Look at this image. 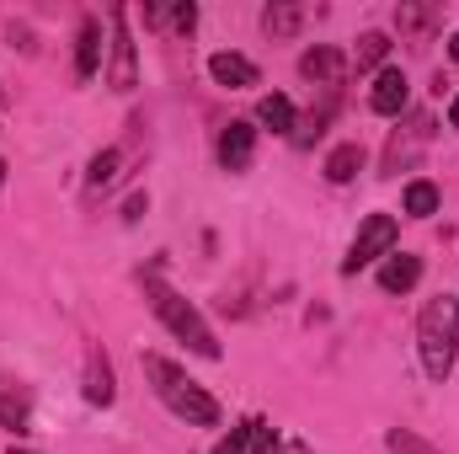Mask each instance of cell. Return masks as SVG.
I'll use <instances>...</instances> for the list:
<instances>
[{
    "label": "cell",
    "mask_w": 459,
    "mask_h": 454,
    "mask_svg": "<svg viewBox=\"0 0 459 454\" xmlns=\"http://www.w3.org/2000/svg\"><path fill=\"white\" fill-rule=\"evenodd\" d=\"M144 374H150V385H155V396L166 401L171 417H182L187 428H220V401H214L193 374H182L171 358L144 353Z\"/></svg>",
    "instance_id": "6da1fadb"
},
{
    "label": "cell",
    "mask_w": 459,
    "mask_h": 454,
    "mask_svg": "<svg viewBox=\"0 0 459 454\" xmlns=\"http://www.w3.org/2000/svg\"><path fill=\"white\" fill-rule=\"evenodd\" d=\"M144 300H150V310L160 316V327H166L171 337H182L198 358H209V363L220 358V337H214V327H209V321L198 316V305H193V300H182L160 273H150V278H144Z\"/></svg>",
    "instance_id": "7a4b0ae2"
},
{
    "label": "cell",
    "mask_w": 459,
    "mask_h": 454,
    "mask_svg": "<svg viewBox=\"0 0 459 454\" xmlns=\"http://www.w3.org/2000/svg\"><path fill=\"white\" fill-rule=\"evenodd\" d=\"M417 347H422L428 380H449V374H455V358H459V305L455 300H428V305H422Z\"/></svg>",
    "instance_id": "3957f363"
},
{
    "label": "cell",
    "mask_w": 459,
    "mask_h": 454,
    "mask_svg": "<svg viewBox=\"0 0 459 454\" xmlns=\"http://www.w3.org/2000/svg\"><path fill=\"white\" fill-rule=\"evenodd\" d=\"M390 251H395V220H390V214H368V220L358 225V235H352V246H347L342 273L352 278V273H363L368 262H379V257H390Z\"/></svg>",
    "instance_id": "277c9868"
},
{
    "label": "cell",
    "mask_w": 459,
    "mask_h": 454,
    "mask_svg": "<svg viewBox=\"0 0 459 454\" xmlns=\"http://www.w3.org/2000/svg\"><path fill=\"white\" fill-rule=\"evenodd\" d=\"M108 22H113V70H108V81H113V92H134L139 86V54H134V38H128V11L113 5Z\"/></svg>",
    "instance_id": "5b68a950"
},
{
    "label": "cell",
    "mask_w": 459,
    "mask_h": 454,
    "mask_svg": "<svg viewBox=\"0 0 459 454\" xmlns=\"http://www.w3.org/2000/svg\"><path fill=\"white\" fill-rule=\"evenodd\" d=\"M406 102H411L406 70H379V75H374V92H368V108L379 118H395V113H406Z\"/></svg>",
    "instance_id": "8992f818"
},
{
    "label": "cell",
    "mask_w": 459,
    "mask_h": 454,
    "mask_svg": "<svg viewBox=\"0 0 459 454\" xmlns=\"http://www.w3.org/2000/svg\"><path fill=\"white\" fill-rule=\"evenodd\" d=\"M251 155H256V123H246V118L225 123V134H220V166L225 171H246Z\"/></svg>",
    "instance_id": "52a82bcc"
},
{
    "label": "cell",
    "mask_w": 459,
    "mask_h": 454,
    "mask_svg": "<svg viewBox=\"0 0 459 454\" xmlns=\"http://www.w3.org/2000/svg\"><path fill=\"white\" fill-rule=\"evenodd\" d=\"M342 70H347V59L337 54V48H326V43H316V48L299 54V75L316 81L321 92H326V86H342Z\"/></svg>",
    "instance_id": "ba28073f"
},
{
    "label": "cell",
    "mask_w": 459,
    "mask_h": 454,
    "mask_svg": "<svg viewBox=\"0 0 459 454\" xmlns=\"http://www.w3.org/2000/svg\"><path fill=\"white\" fill-rule=\"evenodd\" d=\"M209 75H214V86H225V92H246V86H256V81H262V75H256V65H251L246 54H230V48L209 54Z\"/></svg>",
    "instance_id": "9c48e42d"
},
{
    "label": "cell",
    "mask_w": 459,
    "mask_h": 454,
    "mask_svg": "<svg viewBox=\"0 0 459 454\" xmlns=\"http://www.w3.org/2000/svg\"><path fill=\"white\" fill-rule=\"evenodd\" d=\"M97 70H102V22L81 16V32H75V81H97Z\"/></svg>",
    "instance_id": "30bf717a"
},
{
    "label": "cell",
    "mask_w": 459,
    "mask_h": 454,
    "mask_svg": "<svg viewBox=\"0 0 459 454\" xmlns=\"http://www.w3.org/2000/svg\"><path fill=\"white\" fill-rule=\"evenodd\" d=\"M273 439H278V433H273L267 417H246L240 428H230V439H220V450L214 454H262Z\"/></svg>",
    "instance_id": "8fae6325"
},
{
    "label": "cell",
    "mask_w": 459,
    "mask_h": 454,
    "mask_svg": "<svg viewBox=\"0 0 459 454\" xmlns=\"http://www.w3.org/2000/svg\"><path fill=\"white\" fill-rule=\"evenodd\" d=\"M417 278H422V257H411V251H390L379 262V289L385 294H406V289H417Z\"/></svg>",
    "instance_id": "7c38bea8"
},
{
    "label": "cell",
    "mask_w": 459,
    "mask_h": 454,
    "mask_svg": "<svg viewBox=\"0 0 459 454\" xmlns=\"http://www.w3.org/2000/svg\"><path fill=\"white\" fill-rule=\"evenodd\" d=\"M113 396H117L113 363H108V353L91 342V347H86V401H91V406H113Z\"/></svg>",
    "instance_id": "4fadbf2b"
},
{
    "label": "cell",
    "mask_w": 459,
    "mask_h": 454,
    "mask_svg": "<svg viewBox=\"0 0 459 454\" xmlns=\"http://www.w3.org/2000/svg\"><path fill=\"white\" fill-rule=\"evenodd\" d=\"M332 118H337V86H326L321 108H310L305 118H294V134H289V139H294L299 150H310V144H316V139L326 134V123H332Z\"/></svg>",
    "instance_id": "5bb4252c"
},
{
    "label": "cell",
    "mask_w": 459,
    "mask_h": 454,
    "mask_svg": "<svg viewBox=\"0 0 459 454\" xmlns=\"http://www.w3.org/2000/svg\"><path fill=\"white\" fill-rule=\"evenodd\" d=\"M428 134H433V118H411V134H406V139H401V134L390 139V150H385V171H401V166L428 144Z\"/></svg>",
    "instance_id": "9a60e30c"
},
{
    "label": "cell",
    "mask_w": 459,
    "mask_h": 454,
    "mask_svg": "<svg viewBox=\"0 0 459 454\" xmlns=\"http://www.w3.org/2000/svg\"><path fill=\"white\" fill-rule=\"evenodd\" d=\"M144 27H166V32H182L187 38L198 27V5H171V11L166 5H144Z\"/></svg>",
    "instance_id": "2e32d148"
},
{
    "label": "cell",
    "mask_w": 459,
    "mask_h": 454,
    "mask_svg": "<svg viewBox=\"0 0 459 454\" xmlns=\"http://www.w3.org/2000/svg\"><path fill=\"white\" fill-rule=\"evenodd\" d=\"M401 204H406V214H411V220H433L444 198H438V188H433L428 177H417V182H406V193H401Z\"/></svg>",
    "instance_id": "e0dca14e"
},
{
    "label": "cell",
    "mask_w": 459,
    "mask_h": 454,
    "mask_svg": "<svg viewBox=\"0 0 459 454\" xmlns=\"http://www.w3.org/2000/svg\"><path fill=\"white\" fill-rule=\"evenodd\" d=\"M256 123H262V128H273V134H294V102H289V97H278V92H273V97H262V102H256Z\"/></svg>",
    "instance_id": "ac0fdd59"
},
{
    "label": "cell",
    "mask_w": 459,
    "mask_h": 454,
    "mask_svg": "<svg viewBox=\"0 0 459 454\" xmlns=\"http://www.w3.org/2000/svg\"><path fill=\"white\" fill-rule=\"evenodd\" d=\"M299 22H305V11H299V5H283V0L262 11V32H267V38H294Z\"/></svg>",
    "instance_id": "d6986e66"
},
{
    "label": "cell",
    "mask_w": 459,
    "mask_h": 454,
    "mask_svg": "<svg viewBox=\"0 0 459 454\" xmlns=\"http://www.w3.org/2000/svg\"><path fill=\"white\" fill-rule=\"evenodd\" d=\"M358 171H363V150H358V144H337V150L326 155V182L342 188V182H352Z\"/></svg>",
    "instance_id": "ffe728a7"
},
{
    "label": "cell",
    "mask_w": 459,
    "mask_h": 454,
    "mask_svg": "<svg viewBox=\"0 0 459 454\" xmlns=\"http://www.w3.org/2000/svg\"><path fill=\"white\" fill-rule=\"evenodd\" d=\"M0 423H5L11 433H27V423H32V412H27V396H22L16 385H0Z\"/></svg>",
    "instance_id": "44dd1931"
},
{
    "label": "cell",
    "mask_w": 459,
    "mask_h": 454,
    "mask_svg": "<svg viewBox=\"0 0 459 454\" xmlns=\"http://www.w3.org/2000/svg\"><path fill=\"white\" fill-rule=\"evenodd\" d=\"M117 161H123L117 150H97V155H91V171H86L91 193H102V188H113V182H117Z\"/></svg>",
    "instance_id": "7402d4cb"
},
{
    "label": "cell",
    "mask_w": 459,
    "mask_h": 454,
    "mask_svg": "<svg viewBox=\"0 0 459 454\" xmlns=\"http://www.w3.org/2000/svg\"><path fill=\"white\" fill-rule=\"evenodd\" d=\"M385 54H390V38H385V32H363V38H358V54H352V65H358V70H374Z\"/></svg>",
    "instance_id": "603a6c76"
},
{
    "label": "cell",
    "mask_w": 459,
    "mask_h": 454,
    "mask_svg": "<svg viewBox=\"0 0 459 454\" xmlns=\"http://www.w3.org/2000/svg\"><path fill=\"white\" fill-rule=\"evenodd\" d=\"M433 16H438V11H428V5H401V11H395V27H401V32H422V27H433Z\"/></svg>",
    "instance_id": "cb8c5ba5"
},
{
    "label": "cell",
    "mask_w": 459,
    "mask_h": 454,
    "mask_svg": "<svg viewBox=\"0 0 459 454\" xmlns=\"http://www.w3.org/2000/svg\"><path fill=\"white\" fill-rule=\"evenodd\" d=\"M385 444H390V454H438L433 444H422V439H417V433H406V428H390V439H385Z\"/></svg>",
    "instance_id": "d4e9b609"
},
{
    "label": "cell",
    "mask_w": 459,
    "mask_h": 454,
    "mask_svg": "<svg viewBox=\"0 0 459 454\" xmlns=\"http://www.w3.org/2000/svg\"><path fill=\"white\" fill-rule=\"evenodd\" d=\"M449 59H455V65H459V32H455V38H449Z\"/></svg>",
    "instance_id": "484cf974"
},
{
    "label": "cell",
    "mask_w": 459,
    "mask_h": 454,
    "mask_svg": "<svg viewBox=\"0 0 459 454\" xmlns=\"http://www.w3.org/2000/svg\"><path fill=\"white\" fill-rule=\"evenodd\" d=\"M449 123H455V128H459V97H455V102H449Z\"/></svg>",
    "instance_id": "4316f807"
},
{
    "label": "cell",
    "mask_w": 459,
    "mask_h": 454,
    "mask_svg": "<svg viewBox=\"0 0 459 454\" xmlns=\"http://www.w3.org/2000/svg\"><path fill=\"white\" fill-rule=\"evenodd\" d=\"M11 454H38V450H16V444H11Z\"/></svg>",
    "instance_id": "83f0119b"
},
{
    "label": "cell",
    "mask_w": 459,
    "mask_h": 454,
    "mask_svg": "<svg viewBox=\"0 0 459 454\" xmlns=\"http://www.w3.org/2000/svg\"><path fill=\"white\" fill-rule=\"evenodd\" d=\"M0 188H5V161H0Z\"/></svg>",
    "instance_id": "f1b7e54d"
},
{
    "label": "cell",
    "mask_w": 459,
    "mask_h": 454,
    "mask_svg": "<svg viewBox=\"0 0 459 454\" xmlns=\"http://www.w3.org/2000/svg\"><path fill=\"white\" fill-rule=\"evenodd\" d=\"M0 102H5V86H0Z\"/></svg>",
    "instance_id": "f546056e"
}]
</instances>
